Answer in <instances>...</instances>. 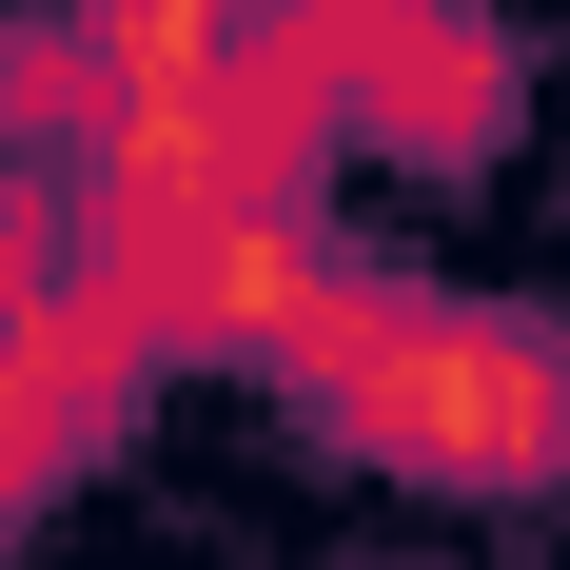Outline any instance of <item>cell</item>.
Wrapping results in <instances>:
<instances>
[{"instance_id": "1", "label": "cell", "mask_w": 570, "mask_h": 570, "mask_svg": "<svg viewBox=\"0 0 570 570\" xmlns=\"http://www.w3.org/2000/svg\"><path fill=\"white\" fill-rule=\"evenodd\" d=\"M354 433H394L413 472H551L570 453V354L531 335H453V315H315Z\"/></svg>"}]
</instances>
